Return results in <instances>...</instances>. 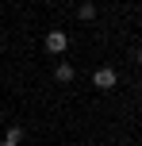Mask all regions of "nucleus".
<instances>
[{"mask_svg":"<svg viewBox=\"0 0 142 146\" xmlns=\"http://www.w3.org/2000/svg\"><path fill=\"white\" fill-rule=\"evenodd\" d=\"M92 85H96V88H100V92H112V88H115V85H119V73H115L112 66H100L96 73H92Z\"/></svg>","mask_w":142,"mask_h":146,"instance_id":"nucleus-1","label":"nucleus"},{"mask_svg":"<svg viewBox=\"0 0 142 146\" xmlns=\"http://www.w3.org/2000/svg\"><path fill=\"white\" fill-rule=\"evenodd\" d=\"M65 46H69L65 31H50V35L42 38V50H46V54H65Z\"/></svg>","mask_w":142,"mask_h":146,"instance_id":"nucleus-2","label":"nucleus"},{"mask_svg":"<svg viewBox=\"0 0 142 146\" xmlns=\"http://www.w3.org/2000/svg\"><path fill=\"white\" fill-rule=\"evenodd\" d=\"M73 77H77V69L69 66V62H58V66H54V81H58V85H69Z\"/></svg>","mask_w":142,"mask_h":146,"instance_id":"nucleus-3","label":"nucleus"},{"mask_svg":"<svg viewBox=\"0 0 142 146\" xmlns=\"http://www.w3.org/2000/svg\"><path fill=\"white\" fill-rule=\"evenodd\" d=\"M77 19L92 23V19H96V4H92V0H81V4H77Z\"/></svg>","mask_w":142,"mask_h":146,"instance_id":"nucleus-4","label":"nucleus"},{"mask_svg":"<svg viewBox=\"0 0 142 146\" xmlns=\"http://www.w3.org/2000/svg\"><path fill=\"white\" fill-rule=\"evenodd\" d=\"M4 139L19 146V142H23V127H19V123H12V127H8V135H4Z\"/></svg>","mask_w":142,"mask_h":146,"instance_id":"nucleus-5","label":"nucleus"},{"mask_svg":"<svg viewBox=\"0 0 142 146\" xmlns=\"http://www.w3.org/2000/svg\"><path fill=\"white\" fill-rule=\"evenodd\" d=\"M131 62H135V66L142 69V46H135V50H131Z\"/></svg>","mask_w":142,"mask_h":146,"instance_id":"nucleus-6","label":"nucleus"},{"mask_svg":"<svg viewBox=\"0 0 142 146\" xmlns=\"http://www.w3.org/2000/svg\"><path fill=\"white\" fill-rule=\"evenodd\" d=\"M0 146H15V142H8V139H4V142H0Z\"/></svg>","mask_w":142,"mask_h":146,"instance_id":"nucleus-7","label":"nucleus"}]
</instances>
